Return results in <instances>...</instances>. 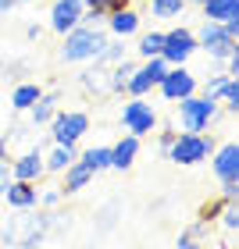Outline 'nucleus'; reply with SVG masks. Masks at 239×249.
Wrapping results in <instances>:
<instances>
[{
	"mask_svg": "<svg viewBox=\"0 0 239 249\" xmlns=\"http://www.w3.org/2000/svg\"><path fill=\"white\" fill-rule=\"evenodd\" d=\"M79 160L89 164L93 171H104V167H111V146H93V150H86Z\"/></svg>",
	"mask_w": 239,
	"mask_h": 249,
	"instance_id": "obj_23",
	"label": "nucleus"
},
{
	"mask_svg": "<svg viewBox=\"0 0 239 249\" xmlns=\"http://www.w3.org/2000/svg\"><path fill=\"white\" fill-rule=\"evenodd\" d=\"M136 29H139V15H136L132 7L111 11V32H115V36H132Z\"/></svg>",
	"mask_w": 239,
	"mask_h": 249,
	"instance_id": "obj_19",
	"label": "nucleus"
},
{
	"mask_svg": "<svg viewBox=\"0 0 239 249\" xmlns=\"http://www.w3.org/2000/svg\"><path fill=\"white\" fill-rule=\"evenodd\" d=\"M218 210H221V224H225L229 231L239 228V203H236V199H221Z\"/></svg>",
	"mask_w": 239,
	"mask_h": 249,
	"instance_id": "obj_28",
	"label": "nucleus"
},
{
	"mask_svg": "<svg viewBox=\"0 0 239 249\" xmlns=\"http://www.w3.org/2000/svg\"><path fill=\"white\" fill-rule=\"evenodd\" d=\"M43 96V89L36 86V82H25V86H18L15 89V96H11V104H15V110H29L36 100Z\"/></svg>",
	"mask_w": 239,
	"mask_h": 249,
	"instance_id": "obj_22",
	"label": "nucleus"
},
{
	"mask_svg": "<svg viewBox=\"0 0 239 249\" xmlns=\"http://www.w3.org/2000/svg\"><path fill=\"white\" fill-rule=\"evenodd\" d=\"M179 249H200V242H197V235H182V239H179Z\"/></svg>",
	"mask_w": 239,
	"mask_h": 249,
	"instance_id": "obj_32",
	"label": "nucleus"
},
{
	"mask_svg": "<svg viewBox=\"0 0 239 249\" xmlns=\"http://www.w3.org/2000/svg\"><path fill=\"white\" fill-rule=\"evenodd\" d=\"M132 71H136V64H129V61H118V64H115V71H111V82H115V93H121V89L129 86Z\"/></svg>",
	"mask_w": 239,
	"mask_h": 249,
	"instance_id": "obj_26",
	"label": "nucleus"
},
{
	"mask_svg": "<svg viewBox=\"0 0 239 249\" xmlns=\"http://www.w3.org/2000/svg\"><path fill=\"white\" fill-rule=\"evenodd\" d=\"M197 4H203V0H197Z\"/></svg>",
	"mask_w": 239,
	"mask_h": 249,
	"instance_id": "obj_36",
	"label": "nucleus"
},
{
	"mask_svg": "<svg viewBox=\"0 0 239 249\" xmlns=\"http://www.w3.org/2000/svg\"><path fill=\"white\" fill-rule=\"evenodd\" d=\"M207 21H239V0H203Z\"/></svg>",
	"mask_w": 239,
	"mask_h": 249,
	"instance_id": "obj_15",
	"label": "nucleus"
},
{
	"mask_svg": "<svg viewBox=\"0 0 239 249\" xmlns=\"http://www.w3.org/2000/svg\"><path fill=\"white\" fill-rule=\"evenodd\" d=\"M4 196H7V203L15 210H25V207H36L40 192H36V182H11Z\"/></svg>",
	"mask_w": 239,
	"mask_h": 249,
	"instance_id": "obj_14",
	"label": "nucleus"
},
{
	"mask_svg": "<svg viewBox=\"0 0 239 249\" xmlns=\"http://www.w3.org/2000/svg\"><path fill=\"white\" fill-rule=\"evenodd\" d=\"M107 39L104 32L93 25H75L72 32H64V47H61V61H97L104 53Z\"/></svg>",
	"mask_w": 239,
	"mask_h": 249,
	"instance_id": "obj_2",
	"label": "nucleus"
},
{
	"mask_svg": "<svg viewBox=\"0 0 239 249\" xmlns=\"http://www.w3.org/2000/svg\"><path fill=\"white\" fill-rule=\"evenodd\" d=\"M93 175H97L93 167H89V164H82V160L75 157V160H72V167H64V192H79V189H86Z\"/></svg>",
	"mask_w": 239,
	"mask_h": 249,
	"instance_id": "obj_17",
	"label": "nucleus"
},
{
	"mask_svg": "<svg viewBox=\"0 0 239 249\" xmlns=\"http://www.w3.org/2000/svg\"><path fill=\"white\" fill-rule=\"evenodd\" d=\"M229 71L225 75H211V82H207V89H203V100H214V104H218L221 100V93H225V86H229Z\"/></svg>",
	"mask_w": 239,
	"mask_h": 249,
	"instance_id": "obj_27",
	"label": "nucleus"
},
{
	"mask_svg": "<svg viewBox=\"0 0 239 249\" xmlns=\"http://www.w3.org/2000/svg\"><path fill=\"white\" fill-rule=\"evenodd\" d=\"M186 0H150V15L154 18H179Z\"/></svg>",
	"mask_w": 239,
	"mask_h": 249,
	"instance_id": "obj_24",
	"label": "nucleus"
},
{
	"mask_svg": "<svg viewBox=\"0 0 239 249\" xmlns=\"http://www.w3.org/2000/svg\"><path fill=\"white\" fill-rule=\"evenodd\" d=\"M82 21V0H58L50 7V29L54 32H72Z\"/></svg>",
	"mask_w": 239,
	"mask_h": 249,
	"instance_id": "obj_11",
	"label": "nucleus"
},
{
	"mask_svg": "<svg viewBox=\"0 0 239 249\" xmlns=\"http://www.w3.org/2000/svg\"><path fill=\"white\" fill-rule=\"evenodd\" d=\"M75 160V142H54L50 157H43V167L47 171H64V167H72Z\"/></svg>",
	"mask_w": 239,
	"mask_h": 249,
	"instance_id": "obj_18",
	"label": "nucleus"
},
{
	"mask_svg": "<svg viewBox=\"0 0 239 249\" xmlns=\"http://www.w3.org/2000/svg\"><path fill=\"white\" fill-rule=\"evenodd\" d=\"M214 150V142H211V135H200V132H175V139L172 146H168V160H175V164H200V160H207Z\"/></svg>",
	"mask_w": 239,
	"mask_h": 249,
	"instance_id": "obj_3",
	"label": "nucleus"
},
{
	"mask_svg": "<svg viewBox=\"0 0 239 249\" xmlns=\"http://www.w3.org/2000/svg\"><path fill=\"white\" fill-rule=\"evenodd\" d=\"M161 93L168 100L193 96V93H197V78H193V71H186L182 64H172V68H168V75L161 78Z\"/></svg>",
	"mask_w": 239,
	"mask_h": 249,
	"instance_id": "obj_9",
	"label": "nucleus"
},
{
	"mask_svg": "<svg viewBox=\"0 0 239 249\" xmlns=\"http://www.w3.org/2000/svg\"><path fill=\"white\" fill-rule=\"evenodd\" d=\"M54 142H79L89 132V118L82 110H64V114H54Z\"/></svg>",
	"mask_w": 239,
	"mask_h": 249,
	"instance_id": "obj_8",
	"label": "nucleus"
},
{
	"mask_svg": "<svg viewBox=\"0 0 239 249\" xmlns=\"http://www.w3.org/2000/svg\"><path fill=\"white\" fill-rule=\"evenodd\" d=\"M214 100H203V96H182L179 100V118H182V128L186 132H203L207 121L214 118Z\"/></svg>",
	"mask_w": 239,
	"mask_h": 249,
	"instance_id": "obj_5",
	"label": "nucleus"
},
{
	"mask_svg": "<svg viewBox=\"0 0 239 249\" xmlns=\"http://www.w3.org/2000/svg\"><path fill=\"white\" fill-rule=\"evenodd\" d=\"M47 171L43 167V153L32 150V153H21L15 164H11V175H15V182H36V178Z\"/></svg>",
	"mask_w": 239,
	"mask_h": 249,
	"instance_id": "obj_12",
	"label": "nucleus"
},
{
	"mask_svg": "<svg viewBox=\"0 0 239 249\" xmlns=\"http://www.w3.org/2000/svg\"><path fill=\"white\" fill-rule=\"evenodd\" d=\"M50 224H47V213H32V207L18 210L15 217L7 221V228L0 231V242L4 246H21V249H36L43 239H47Z\"/></svg>",
	"mask_w": 239,
	"mask_h": 249,
	"instance_id": "obj_1",
	"label": "nucleus"
},
{
	"mask_svg": "<svg viewBox=\"0 0 239 249\" xmlns=\"http://www.w3.org/2000/svg\"><path fill=\"white\" fill-rule=\"evenodd\" d=\"M172 139H175V132H164V135H161V153H168V146H172Z\"/></svg>",
	"mask_w": 239,
	"mask_h": 249,
	"instance_id": "obj_34",
	"label": "nucleus"
},
{
	"mask_svg": "<svg viewBox=\"0 0 239 249\" xmlns=\"http://www.w3.org/2000/svg\"><path fill=\"white\" fill-rule=\"evenodd\" d=\"M82 21H100L104 15H111V11L118 7H129V0H82Z\"/></svg>",
	"mask_w": 239,
	"mask_h": 249,
	"instance_id": "obj_20",
	"label": "nucleus"
},
{
	"mask_svg": "<svg viewBox=\"0 0 239 249\" xmlns=\"http://www.w3.org/2000/svg\"><path fill=\"white\" fill-rule=\"evenodd\" d=\"M161 43H164V32H146V36L139 39V47H136V50H139L143 57L150 61V57H161Z\"/></svg>",
	"mask_w": 239,
	"mask_h": 249,
	"instance_id": "obj_25",
	"label": "nucleus"
},
{
	"mask_svg": "<svg viewBox=\"0 0 239 249\" xmlns=\"http://www.w3.org/2000/svg\"><path fill=\"white\" fill-rule=\"evenodd\" d=\"M221 100L229 104V110H239V78H229V86H225Z\"/></svg>",
	"mask_w": 239,
	"mask_h": 249,
	"instance_id": "obj_29",
	"label": "nucleus"
},
{
	"mask_svg": "<svg viewBox=\"0 0 239 249\" xmlns=\"http://www.w3.org/2000/svg\"><path fill=\"white\" fill-rule=\"evenodd\" d=\"M136 153H139V139H136V135H125L118 146H111V167H118V171L132 167Z\"/></svg>",
	"mask_w": 239,
	"mask_h": 249,
	"instance_id": "obj_16",
	"label": "nucleus"
},
{
	"mask_svg": "<svg viewBox=\"0 0 239 249\" xmlns=\"http://www.w3.org/2000/svg\"><path fill=\"white\" fill-rule=\"evenodd\" d=\"M221 196L225 199H239V178H221Z\"/></svg>",
	"mask_w": 239,
	"mask_h": 249,
	"instance_id": "obj_30",
	"label": "nucleus"
},
{
	"mask_svg": "<svg viewBox=\"0 0 239 249\" xmlns=\"http://www.w3.org/2000/svg\"><path fill=\"white\" fill-rule=\"evenodd\" d=\"M18 4H29V0H0V15L11 11V7H18Z\"/></svg>",
	"mask_w": 239,
	"mask_h": 249,
	"instance_id": "obj_33",
	"label": "nucleus"
},
{
	"mask_svg": "<svg viewBox=\"0 0 239 249\" xmlns=\"http://www.w3.org/2000/svg\"><path fill=\"white\" fill-rule=\"evenodd\" d=\"M197 50V36L189 29H172L164 32V43H161V57L168 64H186V57Z\"/></svg>",
	"mask_w": 239,
	"mask_h": 249,
	"instance_id": "obj_7",
	"label": "nucleus"
},
{
	"mask_svg": "<svg viewBox=\"0 0 239 249\" xmlns=\"http://www.w3.org/2000/svg\"><path fill=\"white\" fill-rule=\"evenodd\" d=\"M197 47H203L211 57H221V61H225L229 53H236V36L221 25V21H203Z\"/></svg>",
	"mask_w": 239,
	"mask_h": 249,
	"instance_id": "obj_6",
	"label": "nucleus"
},
{
	"mask_svg": "<svg viewBox=\"0 0 239 249\" xmlns=\"http://www.w3.org/2000/svg\"><path fill=\"white\" fill-rule=\"evenodd\" d=\"M121 124L129 128V135H150L154 132V124H157V114H154V107L146 104L143 96H132L129 104L121 107Z\"/></svg>",
	"mask_w": 239,
	"mask_h": 249,
	"instance_id": "obj_4",
	"label": "nucleus"
},
{
	"mask_svg": "<svg viewBox=\"0 0 239 249\" xmlns=\"http://www.w3.org/2000/svg\"><path fill=\"white\" fill-rule=\"evenodd\" d=\"M29 110H32V124H47L54 114H58V93H43Z\"/></svg>",
	"mask_w": 239,
	"mask_h": 249,
	"instance_id": "obj_21",
	"label": "nucleus"
},
{
	"mask_svg": "<svg viewBox=\"0 0 239 249\" xmlns=\"http://www.w3.org/2000/svg\"><path fill=\"white\" fill-rule=\"evenodd\" d=\"M11 182H15V175H11V167L7 164H0V196H4V192H7V185Z\"/></svg>",
	"mask_w": 239,
	"mask_h": 249,
	"instance_id": "obj_31",
	"label": "nucleus"
},
{
	"mask_svg": "<svg viewBox=\"0 0 239 249\" xmlns=\"http://www.w3.org/2000/svg\"><path fill=\"white\" fill-rule=\"evenodd\" d=\"M4 157H7V139L0 135V160H4Z\"/></svg>",
	"mask_w": 239,
	"mask_h": 249,
	"instance_id": "obj_35",
	"label": "nucleus"
},
{
	"mask_svg": "<svg viewBox=\"0 0 239 249\" xmlns=\"http://www.w3.org/2000/svg\"><path fill=\"white\" fill-rule=\"evenodd\" d=\"M214 175L218 178H239V146L236 142H225L214 153Z\"/></svg>",
	"mask_w": 239,
	"mask_h": 249,
	"instance_id": "obj_13",
	"label": "nucleus"
},
{
	"mask_svg": "<svg viewBox=\"0 0 239 249\" xmlns=\"http://www.w3.org/2000/svg\"><path fill=\"white\" fill-rule=\"evenodd\" d=\"M111 71L115 68H107L104 61H93V68H86L82 78H79V86L86 89V93H93V96H107V93H115V82H111Z\"/></svg>",
	"mask_w": 239,
	"mask_h": 249,
	"instance_id": "obj_10",
	"label": "nucleus"
}]
</instances>
